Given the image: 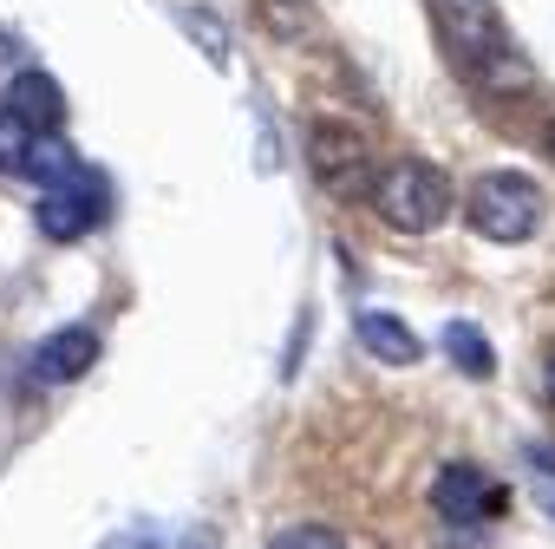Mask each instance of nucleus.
<instances>
[{
  "mask_svg": "<svg viewBox=\"0 0 555 549\" xmlns=\"http://www.w3.org/2000/svg\"><path fill=\"white\" fill-rule=\"evenodd\" d=\"M431 8H438L444 53H451V66L470 86H483V92H522L535 79V66L516 47V34H509L496 0H431Z\"/></svg>",
  "mask_w": 555,
  "mask_h": 549,
  "instance_id": "1",
  "label": "nucleus"
},
{
  "mask_svg": "<svg viewBox=\"0 0 555 549\" xmlns=\"http://www.w3.org/2000/svg\"><path fill=\"white\" fill-rule=\"evenodd\" d=\"M366 203H373V216H379L386 229H399V235H431V229L451 216V177H444L438 164H425V157H392V164H379Z\"/></svg>",
  "mask_w": 555,
  "mask_h": 549,
  "instance_id": "2",
  "label": "nucleus"
},
{
  "mask_svg": "<svg viewBox=\"0 0 555 549\" xmlns=\"http://www.w3.org/2000/svg\"><path fill=\"white\" fill-rule=\"evenodd\" d=\"M464 222L483 242H529L542 229V183L529 170H483L464 190Z\"/></svg>",
  "mask_w": 555,
  "mask_h": 549,
  "instance_id": "3",
  "label": "nucleus"
},
{
  "mask_svg": "<svg viewBox=\"0 0 555 549\" xmlns=\"http://www.w3.org/2000/svg\"><path fill=\"white\" fill-rule=\"evenodd\" d=\"M308 170H314V183H321L327 196H340V203L373 196V177H379L366 131L347 125V118H314V125H308Z\"/></svg>",
  "mask_w": 555,
  "mask_h": 549,
  "instance_id": "4",
  "label": "nucleus"
},
{
  "mask_svg": "<svg viewBox=\"0 0 555 549\" xmlns=\"http://www.w3.org/2000/svg\"><path fill=\"white\" fill-rule=\"evenodd\" d=\"M431 510L444 516V523H496L503 510H509V490L477 464V458H451L438 477H431Z\"/></svg>",
  "mask_w": 555,
  "mask_h": 549,
  "instance_id": "5",
  "label": "nucleus"
},
{
  "mask_svg": "<svg viewBox=\"0 0 555 549\" xmlns=\"http://www.w3.org/2000/svg\"><path fill=\"white\" fill-rule=\"evenodd\" d=\"M40 235L47 242H79L105 222V177L86 170L79 183H60V190H40Z\"/></svg>",
  "mask_w": 555,
  "mask_h": 549,
  "instance_id": "6",
  "label": "nucleus"
},
{
  "mask_svg": "<svg viewBox=\"0 0 555 549\" xmlns=\"http://www.w3.org/2000/svg\"><path fill=\"white\" fill-rule=\"evenodd\" d=\"M92 360H99V334H92V328H53V334L34 347L27 373H34V386H73V380L92 373Z\"/></svg>",
  "mask_w": 555,
  "mask_h": 549,
  "instance_id": "7",
  "label": "nucleus"
},
{
  "mask_svg": "<svg viewBox=\"0 0 555 549\" xmlns=\"http://www.w3.org/2000/svg\"><path fill=\"white\" fill-rule=\"evenodd\" d=\"M353 334H360V347H366L379 367H418V360H425L418 334H412L399 315H386V308H360V315H353Z\"/></svg>",
  "mask_w": 555,
  "mask_h": 549,
  "instance_id": "8",
  "label": "nucleus"
},
{
  "mask_svg": "<svg viewBox=\"0 0 555 549\" xmlns=\"http://www.w3.org/2000/svg\"><path fill=\"white\" fill-rule=\"evenodd\" d=\"M8 112L14 118H27L34 131H60L66 125V92H60V79L53 73H14V86H8Z\"/></svg>",
  "mask_w": 555,
  "mask_h": 549,
  "instance_id": "9",
  "label": "nucleus"
},
{
  "mask_svg": "<svg viewBox=\"0 0 555 549\" xmlns=\"http://www.w3.org/2000/svg\"><path fill=\"white\" fill-rule=\"evenodd\" d=\"M21 177H34L40 190H60V183H79V177H86V157H79L60 131H40L34 151H27V170H21Z\"/></svg>",
  "mask_w": 555,
  "mask_h": 549,
  "instance_id": "10",
  "label": "nucleus"
},
{
  "mask_svg": "<svg viewBox=\"0 0 555 549\" xmlns=\"http://www.w3.org/2000/svg\"><path fill=\"white\" fill-rule=\"evenodd\" d=\"M438 347H444V360H451L464 380H490V373H496V347H490V334H483L477 321H444Z\"/></svg>",
  "mask_w": 555,
  "mask_h": 549,
  "instance_id": "11",
  "label": "nucleus"
},
{
  "mask_svg": "<svg viewBox=\"0 0 555 549\" xmlns=\"http://www.w3.org/2000/svg\"><path fill=\"white\" fill-rule=\"evenodd\" d=\"M177 27L203 47V60L209 66H229V27L209 14V8H196V0H183V8H177Z\"/></svg>",
  "mask_w": 555,
  "mask_h": 549,
  "instance_id": "12",
  "label": "nucleus"
},
{
  "mask_svg": "<svg viewBox=\"0 0 555 549\" xmlns=\"http://www.w3.org/2000/svg\"><path fill=\"white\" fill-rule=\"evenodd\" d=\"M34 138H40V131H34L27 118H14L8 105H0V177H21V170H27Z\"/></svg>",
  "mask_w": 555,
  "mask_h": 549,
  "instance_id": "13",
  "label": "nucleus"
},
{
  "mask_svg": "<svg viewBox=\"0 0 555 549\" xmlns=\"http://www.w3.org/2000/svg\"><path fill=\"white\" fill-rule=\"evenodd\" d=\"M261 549H347V536L327 529V523H288V529H274Z\"/></svg>",
  "mask_w": 555,
  "mask_h": 549,
  "instance_id": "14",
  "label": "nucleus"
},
{
  "mask_svg": "<svg viewBox=\"0 0 555 549\" xmlns=\"http://www.w3.org/2000/svg\"><path fill=\"white\" fill-rule=\"evenodd\" d=\"M522 471H529V490H535V503L555 516V451H548V445H522Z\"/></svg>",
  "mask_w": 555,
  "mask_h": 549,
  "instance_id": "15",
  "label": "nucleus"
},
{
  "mask_svg": "<svg viewBox=\"0 0 555 549\" xmlns=\"http://www.w3.org/2000/svg\"><path fill=\"white\" fill-rule=\"evenodd\" d=\"M99 549H170V529H157V523H131V529L105 536Z\"/></svg>",
  "mask_w": 555,
  "mask_h": 549,
  "instance_id": "16",
  "label": "nucleus"
},
{
  "mask_svg": "<svg viewBox=\"0 0 555 549\" xmlns=\"http://www.w3.org/2000/svg\"><path fill=\"white\" fill-rule=\"evenodd\" d=\"M542 393H548V406H555V347H548V360H542Z\"/></svg>",
  "mask_w": 555,
  "mask_h": 549,
  "instance_id": "17",
  "label": "nucleus"
},
{
  "mask_svg": "<svg viewBox=\"0 0 555 549\" xmlns=\"http://www.w3.org/2000/svg\"><path fill=\"white\" fill-rule=\"evenodd\" d=\"M542 151H548V157H555V125H548V131H542Z\"/></svg>",
  "mask_w": 555,
  "mask_h": 549,
  "instance_id": "18",
  "label": "nucleus"
}]
</instances>
